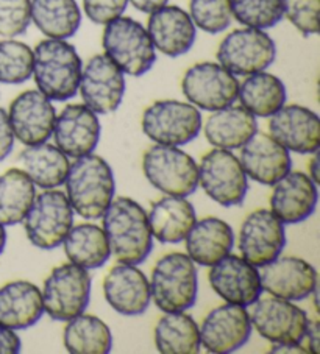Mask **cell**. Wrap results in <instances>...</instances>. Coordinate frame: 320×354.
<instances>
[{
  "label": "cell",
  "mask_w": 320,
  "mask_h": 354,
  "mask_svg": "<svg viewBox=\"0 0 320 354\" xmlns=\"http://www.w3.org/2000/svg\"><path fill=\"white\" fill-rule=\"evenodd\" d=\"M301 345L306 348V351L310 354H319L320 353V325L317 320L308 319L305 337Z\"/></svg>",
  "instance_id": "f6af8a7d"
},
{
  "label": "cell",
  "mask_w": 320,
  "mask_h": 354,
  "mask_svg": "<svg viewBox=\"0 0 320 354\" xmlns=\"http://www.w3.org/2000/svg\"><path fill=\"white\" fill-rule=\"evenodd\" d=\"M147 33L155 50L170 58L188 53L197 39V27L189 13L177 5H164L150 13Z\"/></svg>",
  "instance_id": "cb8c5ba5"
},
{
  "label": "cell",
  "mask_w": 320,
  "mask_h": 354,
  "mask_svg": "<svg viewBox=\"0 0 320 354\" xmlns=\"http://www.w3.org/2000/svg\"><path fill=\"white\" fill-rule=\"evenodd\" d=\"M143 172L150 185L166 195L189 197L199 187V166L186 151L155 144L144 153Z\"/></svg>",
  "instance_id": "8992f818"
},
{
  "label": "cell",
  "mask_w": 320,
  "mask_h": 354,
  "mask_svg": "<svg viewBox=\"0 0 320 354\" xmlns=\"http://www.w3.org/2000/svg\"><path fill=\"white\" fill-rule=\"evenodd\" d=\"M189 16L194 26L203 32L222 33L233 22L231 0H190Z\"/></svg>",
  "instance_id": "f35d334b"
},
{
  "label": "cell",
  "mask_w": 320,
  "mask_h": 354,
  "mask_svg": "<svg viewBox=\"0 0 320 354\" xmlns=\"http://www.w3.org/2000/svg\"><path fill=\"white\" fill-rule=\"evenodd\" d=\"M15 147V134L11 130L8 113L3 108H0V161L13 151Z\"/></svg>",
  "instance_id": "7bdbcfd3"
},
{
  "label": "cell",
  "mask_w": 320,
  "mask_h": 354,
  "mask_svg": "<svg viewBox=\"0 0 320 354\" xmlns=\"http://www.w3.org/2000/svg\"><path fill=\"white\" fill-rule=\"evenodd\" d=\"M283 15L303 36L319 32L320 0H281Z\"/></svg>",
  "instance_id": "60d3db41"
},
{
  "label": "cell",
  "mask_w": 320,
  "mask_h": 354,
  "mask_svg": "<svg viewBox=\"0 0 320 354\" xmlns=\"http://www.w3.org/2000/svg\"><path fill=\"white\" fill-rule=\"evenodd\" d=\"M286 99L285 83L269 72H256L239 83L238 100L255 118H270L286 105Z\"/></svg>",
  "instance_id": "4dcf8cb0"
},
{
  "label": "cell",
  "mask_w": 320,
  "mask_h": 354,
  "mask_svg": "<svg viewBox=\"0 0 320 354\" xmlns=\"http://www.w3.org/2000/svg\"><path fill=\"white\" fill-rule=\"evenodd\" d=\"M35 197V183L22 169L7 170L0 176V223L13 227L24 222Z\"/></svg>",
  "instance_id": "d590c367"
},
{
  "label": "cell",
  "mask_w": 320,
  "mask_h": 354,
  "mask_svg": "<svg viewBox=\"0 0 320 354\" xmlns=\"http://www.w3.org/2000/svg\"><path fill=\"white\" fill-rule=\"evenodd\" d=\"M263 290L287 301H301L317 289V272L310 262L294 256L276 258L261 267Z\"/></svg>",
  "instance_id": "d6986e66"
},
{
  "label": "cell",
  "mask_w": 320,
  "mask_h": 354,
  "mask_svg": "<svg viewBox=\"0 0 320 354\" xmlns=\"http://www.w3.org/2000/svg\"><path fill=\"white\" fill-rule=\"evenodd\" d=\"M91 274L72 264L55 267L44 281L42 306L52 320L67 322L85 313L91 298Z\"/></svg>",
  "instance_id": "52a82bcc"
},
{
  "label": "cell",
  "mask_w": 320,
  "mask_h": 354,
  "mask_svg": "<svg viewBox=\"0 0 320 354\" xmlns=\"http://www.w3.org/2000/svg\"><path fill=\"white\" fill-rule=\"evenodd\" d=\"M57 111L52 100L38 89L24 91L11 102L8 119L15 138L24 145L47 142L52 138Z\"/></svg>",
  "instance_id": "ac0fdd59"
},
{
  "label": "cell",
  "mask_w": 320,
  "mask_h": 354,
  "mask_svg": "<svg viewBox=\"0 0 320 354\" xmlns=\"http://www.w3.org/2000/svg\"><path fill=\"white\" fill-rule=\"evenodd\" d=\"M102 46L105 55L127 75L143 77L157 61V50L143 24L119 16L105 26Z\"/></svg>",
  "instance_id": "5b68a950"
},
{
  "label": "cell",
  "mask_w": 320,
  "mask_h": 354,
  "mask_svg": "<svg viewBox=\"0 0 320 354\" xmlns=\"http://www.w3.org/2000/svg\"><path fill=\"white\" fill-rule=\"evenodd\" d=\"M250 322L258 334L272 344H301L305 337L308 315L292 301L270 295L258 298L251 304Z\"/></svg>",
  "instance_id": "4fadbf2b"
},
{
  "label": "cell",
  "mask_w": 320,
  "mask_h": 354,
  "mask_svg": "<svg viewBox=\"0 0 320 354\" xmlns=\"http://www.w3.org/2000/svg\"><path fill=\"white\" fill-rule=\"evenodd\" d=\"M83 63L66 39H44L33 52V78L39 93L55 102H66L78 93Z\"/></svg>",
  "instance_id": "3957f363"
},
{
  "label": "cell",
  "mask_w": 320,
  "mask_h": 354,
  "mask_svg": "<svg viewBox=\"0 0 320 354\" xmlns=\"http://www.w3.org/2000/svg\"><path fill=\"white\" fill-rule=\"evenodd\" d=\"M102 218L105 236L116 259L139 266L149 258L153 236L144 207L138 201L128 197L113 198Z\"/></svg>",
  "instance_id": "6da1fadb"
},
{
  "label": "cell",
  "mask_w": 320,
  "mask_h": 354,
  "mask_svg": "<svg viewBox=\"0 0 320 354\" xmlns=\"http://www.w3.org/2000/svg\"><path fill=\"white\" fill-rule=\"evenodd\" d=\"M30 22V0H0V36H21L27 32Z\"/></svg>",
  "instance_id": "ab89813d"
},
{
  "label": "cell",
  "mask_w": 320,
  "mask_h": 354,
  "mask_svg": "<svg viewBox=\"0 0 320 354\" xmlns=\"http://www.w3.org/2000/svg\"><path fill=\"white\" fill-rule=\"evenodd\" d=\"M239 82L236 75L219 63L190 66L181 80V91L189 103L205 111H217L238 100Z\"/></svg>",
  "instance_id": "7c38bea8"
},
{
  "label": "cell",
  "mask_w": 320,
  "mask_h": 354,
  "mask_svg": "<svg viewBox=\"0 0 320 354\" xmlns=\"http://www.w3.org/2000/svg\"><path fill=\"white\" fill-rule=\"evenodd\" d=\"M128 2H130L138 11H141V13L150 15L155 10L168 5L169 0H128Z\"/></svg>",
  "instance_id": "bcb514c9"
},
{
  "label": "cell",
  "mask_w": 320,
  "mask_h": 354,
  "mask_svg": "<svg viewBox=\"0 0 320 354\" xmlns=\"http://www.w3.org/2000/svg\"><path fill=\"white\" fill-rule=\"evenodd\" d=\"M152 236L161 243H180L197 222L194 205L186 197L168 195L152 205L147 214Z\"/></svg>",
  "instance_id": "4316f807"
},
{
  "label": "cell",
  "mask_w": 320,
  "mask_h": 354,
  "mask_svg": "<svg viewBox=\"0 0 320 354\" xmlns=\"http://www.w3.org/2000/svg\"><path fill=\"white\" fill-rule=\"evenodd\" d=\"M73 227V209L67 195L57 189H46L36 195L24 228L30 243L39 250H55L63 243Z\"/></svg>",
  "instance_id": "ba28073f"
},
{
  "label": "cell",
  "mask_w": 320,
  "mask_h": 354,
  "mask_svg": "<svg viewBox=\"0 0 320 354\" xmlns=\"http://www.w3.org/2000/svg\"><path fill=\"white\" fill-rule=\"evenodd\" d=\"M317 185L303 172H289L274 185L270 211L285 225L301 223L316 211Z\"/></svg>",
  "instance_id": "d4e9b609"
},
{
  "label": "cell",
  "mask_w": 320,
  "mask_h": 354,
  "mask_svg": "<svg viewBox=\"0 0 320 354\" xmlns=\"http://www.w3.org/2000/svg\"><path fill=\"white\" fill-rule=\"evenodd\" d=\"M239 162L245 175L263 186H274L292 169L289 150L270 134L260 131L242 145Z\"/></svg>",
  "instance_id": "603a6c76"
},
{
  "label": "cell",
  "mask_w": 320,
  "mask_h": 354,
  "mask_svg": "<svg viewBox=\"0 0 320 354\" xmlns=\"http://www.w3.org/2000/svg\"><path fill=\"white\" fill-rule=\"evenodd\" d=\"M216 57L233 75H251L274 64L276 46L264 30L244 27L225 36Z\"/></svg>",
  "instance_id": "8fae6325"
},
{
  "label": "cell",
  "mask_w": 320,
  "mask_h": 354,
  "mask_svg": "<svg viewBox=\"0 0 320 354\" xmlns=\"http://www.w3.org/2000/svg\"><path fill=\"white\" fill-rule=\"evenodd\" d=\"M209 284L224 301L251 306L263 294L260 272L242 256L226 254L211 266Z\"/></svg>",
  "instance_id": "e0dca14e"
},
{
  "label": "cell",
  "mask_w": 320,
  "mask_h": 354,
  "mask_svg": "<svg viewBox=\"0 0 320 354\" xmlns=\"http://www.w3.org/2000/svg\"><path fill=\"white\" fill-rule=\"evenodd\" d=\"M141 127L155 144L180 147L199 136L202 114L193 103L159 100L144 109Z\"/></svg>",
  "instance_id": "9c48e42d"
},
{
  "label": "cell",
  "mask_w": 320,
  "mask_h": 354,
  "mask_svg": "<svg viewBox=\"0 0 320 354\" xmlns=\"http://www.w3.org/2000/svg\"><path fill=\"white\" fill-rule=\"evenodd\" d=\"M78 93L96 114L114 113L125 94V74L107 55H96L82 71Z\"/></svg>",
  "instance_id": "5bb4252c"
},
{
  "label": "cell",
  "mask_w": 320,
  "mask_h": 354,
  "mask_svg": "<svg viewBox=\"0 0 320 354\" xmlns=\"http://www.w3.org/2000/svg\"><path fill=\"white\" fill-rule=\"evenodd\" d=\"M44 314L42 294L28 281H11L0 288V325L10 329H27Z\"/></svg>",
  "instance_id": "83f0119b"
},
{
  "label": "cell",
  "mask_w": 320,
  "mask_h": 354,
  "mask_svg": "<svg viewBox=\"0 0 320 354\" xmlns=\"http://www.w3.org/2000/svg\"><path fill=\"white\" fill-rule=\"evenodd\" d=\"M205 138L216 149H241L258 131L256 118L244 106H225L213 111L203 127Z\"/></svg>",
  "instance_id": "f1b7e54d"
},
{
  "label": "cell",
  "mask_w": 320,
  "mask_h": 354,
  "mask_svg": "<svg viewBox=\"0 0 320 354\" xmlns=\"http://www.w3.org/2000/svg\"><path fill=\"white\" fill-rule=\"evenodd\" d=\"M308 176L316 183V185H319V180H320V175H319V153L316 151L312 156V160L310 162V174H308Z\"/></svg>",
  "instance_id": "7dc6e473"
},
{
  "label": "cell",
  "mask_w": 320,
  "mask_h": 354,
  "mask_svg": "<svg viewBox=\"0 0 320 354\" xmlns=\"http://www.w3.org/2000/svg\"><path fill=\"white\" fill-rule=\"evenodd\" d=\"M33 75V50L26 42L0 41V83L22 84Z\"/></svg>",
  "instance_id": "8d00e7d4"
},
{
  "label": "cell",
  "mask_w": 320,
  "mask_h": 354,
  "mask_svg": "<svg viewBox=\"0 0 320 354\" xmlns=\"http://www.w3.org/2000/svg\"><path fill=\"white\" fill-rule=\"evenodd\" d=\"M186 252L195 264L211 267L231 253L235 233L229 223L217 217L197 221L186 236Z\"/></svg>",
  "instance_id": "484cf974"
},
{
  "label": "cell",
  "mask_w": 320,
  "mask_h": 354,
  "mask_svg": "<svg viewBox=\"0 0 320 354\" xmlns=\"http://www.w3.org/2000/svg\"><path fill=\"white\" fill-rule=\"evenodd\" d=\"M64 185L73 212L88 221L105 214L116 192L112 166L102 156L92 153L77 158L71 164Z\"/></svg>",
  "instance_id": "7a4b0ae2"
},
{
  "label": "cell",
  "mask_w": 320,
  "mask_h": 354,
  "mask_svg": "<svg viewBox=\"0 0 320 354\" xmlns=\"http://www.w3.org/2000/svg\"><path fill=\"white\" fill-rule=\"evenodd\" d=\"M19 162L35 186L55 189L64 185L71 162L57 145L42 142L27 145L21 151Z\"/></svg>",
  "instance_id": "f546056e"
},
{
  "label": "cell",
  "mask_w": 320,
  "mask_h": 354,
  "mask_svg": "<svg viewBox=\"0 0 320 354\" xmlns=\"http://www.w3.org/2000/svg\"><path fill=\"white\" fill-rule=\"evenodd\" d=\"M5 245H7V230H5V225L0 223V254L3 253Z\"/></svg>",
  "instance_id": "c3c4849f"
},
{
  "label": "cell",
  "mask_w": 320,
  "mask_h": 354,
  "mask_svg": "<svg viewBox=\"0 0 320 354\" xmlns=\"http://www.w3.org/2000/svg\"><path fill=\"white\" fill-rule=\"evenodd\" d=\"M100 122L97 114L85 105H67L55 118L52 136L55 145L67 158H82L92 153L100 140Z\"/></svg>",
  "instance_id": "ffe728a7"
},
{
  "label": "cell",
  "mask_w": 320,
  "mask_h": 354,
  "mask_svg": "<svg viewBox=\"0 0 320 354\" xmlns=\"http://www.w3.org/2000/svg\"><path fill=\"white\" fill-rule=\"evenodd\" d=\"M127 5L128 0H83L85 15L98 26H107L124 15Z\"/></svg>",
  "instance_id": "b9f144b4"
},
{
  "label": "cell",
  "mask_w": 320,
  "mask_h": 354,
  "mask_svg": "<svg viewBox=\"0 0 320 354\" xmlns=\"http://www.w3.org/2000/svg\"><path fill=\"white\" fill-rule=\"evenodd\" d=\"M199 186L220 206L231 207L244 203L249 192V176L230 150L214 149L202 158Z\"/></svg>",
  "instance_id": "30bf717a"
},
{
  "label": "cell",
  "mask_w": 320,
  "mask_h": 354,
  "mask_svg": "<svg viewBox=\"0 0 320 354\" xmlns=\"http://www.w3.org/2000/svg\"><path fill=\"white\" fill-rule=\"evenodd\" d=\"M200 345L214 354L235 353L247 344L251 322L247 309L226 303L214 308L202 322Z\"/></svg>",
  "instance_id": "2e32d148"
},
{
  "label": "cell",
  "mask_w": 320,
  "mask_h": 354,
  "mask_svg": "<svg viewBox=\"0 0 320 354\" xmlns=\"http://www.w3.org/2000/svg\"><path fill=\"white\" fill-rule=\"evenodd\" d=\"M22 350V340L15 329L0 325V354H17Z\"/></svg>",
  "instance_id": "ee69618b"
},
{
  "label": "cell",
  "mask_w": 320,
  "mask_h": 354,
  "mask_svg": "<svg viewBox=\"0 0 320 354\" xmlns=\"http://www.w3.org/2000/svg\"><path fill=\"white\" fill-rule=\"evenodd\" d=\"M233 17L244 27L267 30L281 22V0H231Z\"/></svg>",
  "instance_id": "74e56055"
},
{
  "label": "cell",
  "mask_w": 320,
  "mask_h": 354,
  "mask_svg": "<svg viewBox=\"0 0 320 354\" xmlns=\"http://www.w3.org/2000/svg\"><path fill=\"white\" fill-rule=\"evenodd\" d=\"M155 345L163 354H197L202 346L199 325L184 313H166L155 326Z\"/></svg>",
  "instance_id": "e575fe53"
},
{
  "label": "cell",
  "mask_w": 320,
  "mask_h": 354,
  "mask_svg": "<svg viewBox=\"0 0 320 354\" xmlns=\"http://www.w3.org/2000/svg\"><path fill=\"white\" fill-rule=\"evenodd\" d=\"M150 295L163 313H184L197 301L199 274L195 262L184 253H169L153 267Z\"/></svg>",
  "instance_id": "277c9868"
},
{
  "label": "cell",
  "mask_w": 320,
  "mask_h": 354,
  "mask_svg": "<svg viewBox=\"0 0 320 354\" xmlns=\"http://www.w3.org/2000/svg\"><path fill=\"white\" fill-rule=\"evenodd\" d=\"M238 247L251 266H266L286 247L285 223L270 209H256L242 222Z\"/></svg>",
  "instance_id": "9a60e30c"
},
{
  "label": "cell",
  "mask_w": 320,
  "mask_h": 354,
  "mask_svg": "<svg viewBox=\"0 0 320 354\" xmlns=\"http://www.w3.org/2000/svg\"><path fill=\"white\" fill-rule=\"evenodd\" d=\"M105 300L116 313L134 317L150 306V283L138 266L119 262L103 279Z\"/></svg>",
  "instance_id": "7402d4cb"
},
{
  "label": "cell",
  "mask_w": 320,
  "mask_h": 354,
  "mask_svg": "<svg viewBox=\"0 0 320 354\" xmlns=\"http://www.w3.org/2000/svg\"><path fill=\"white\" fill-rule=\"evenodd\" d=\"M63 342L72 354H108L113 348V334L102 319L83 313L67 320Z\"/></svg>",
  "instance_id": "836d02e7"
},
{
  "label": "cell",
  "mask_w": 320,
  "mask_h": 354,
  "mask_svg": "<svg viewBox=\"0 0 320 354\" xmlns=\"http://www.w3.org/2000/svg\"><path fill=\"white\" fill-rule=\"evenodd\" d=\"M63 245L67 259L86 270L105 266L112 256L103 228L92 223L72 227L64 237Z\"/></svg>",
  "instance_id": "d6a6232c"
},
{
  "label": "cell",
  "mask_w": 320,
  "mask_h": 354,
  "mask_svg": "<svg viewBox=\"0 0 320 354\" xmlns=\"http://www.w3.org/2000/svg\"><path fill=\"white\" fill-rule=\"evenodd\" d=\"M30 15L39 32L52 39L72 38L82 24L75 0H30Z\"/></svg>",
  "instance_id": "1f68e13d"
},
{
  "label": "cell",
  "mask_w": 320,
  "mask_h": 354,
  "mask_svg": "<svg viewBox=\"0 0 320 354\" xmlns=\"http://www.w3.org/2000/svg\"><path fill=\"white\" fill-rule=\"evenodd\" d=\"M269 134L289 151L316 153L320 147V118L301 105H285L270 115Z\"/></svg>",
  "instance_id": "44dd1931"
}]
</instances>
